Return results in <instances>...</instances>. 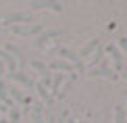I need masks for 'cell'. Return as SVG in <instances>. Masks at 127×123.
<instances>
[{
  "label": "cell",
  "instance_id": "30",
  "mask_svg": "<svg viewBox=\"0 0 127 123\" xmlns=\"http://www.w3.org/2000/svg\"><path fill=\"white\" fill-rule=\"evenodd\" d=\"M125 123H127V121H125Z\"/></svg>",
  "mask_w": 127,
  "mask_h": 123
},
{
  "label": "cell",
  "instance_id": "19",
  "mask_svg": "<svg viewBox=\"0 0 127 123\" xmlns=\"http://www.w3.org/2000/svg\"><path fill=\"white\" fill-rule=\"evenodd\" d=\"M8 115H10V119H8V123H21V113H19L17 104H15V106H10Z\"/></svg>",
  "mask_w": 127,
  "mask_h": 123
},
{
  "label": "cell",
  "instance_id": "1",
  "mask_svg": "<svg viewBox=\"0 0 127 123\" xmlns=\"http://www.w3.org/2000/svg\"><path fill=\"white\" fill-rule=\"evenodd\" d=\"M56 54L63 56V61H67L69 65H73V67H75V71H83V69H86V67H83V63L79 61V56L73 50H69V48H56Z\"/></svg>",
  "mask_w": 127,
  "mask_h": 123
},
{
  "label": "cell",
  "instance_id": "8",
  "mask_svg": "<svg viewBox=\"0 0 127 123\" xmlns=\"http://www.w3.org/2000/svg\"><path fill=\"white\" fill-rule=\"evenodd\" d=\"M48 69H54V71H67V73H75V67L69 65L67 61H63V58H54V61H50Z\"/></svg>",
  "mask_w": 127,
  "mask_h": 123
},
{
  "label": "cell",
  "instance_id": "6",
  "mask_svg": "<svg viewBox=\"0 0 127 123\" xmlns=\"http://www.w3.org/2000/svg\"><path fill=\"white\" fill-rule=\"evenodd\" d=\"M8 79H13V82H19V83H23L27 90L35 88L33 79H31V77L27 75V73H23V71H15V73H8Z\"/></svg>",
  "mask_w": 127,
  "mask_h": 123
},
{
  "label": "cell",
  "instance_id": "27",
  "mask_svg": "<svg viewBox=\"0 0 127 123\" xmlns=\"http://www.w3.org/2000/svg\"><path fill=\"white\" fill-rule=\"evenodd\" d=\"M0 123H8V121H6V119H0Z\"/></svg>",
  "mask_w": 127,
  "mask_h": 123
},
{
  "label": "cell",
  "instance_id": "18",
  "mask_svg": "<svg viewBox=\"0 0 127 123\" xmlns=\"http://www.w3.org/2000/svg\"><path fill=\"white\" fill-rule=\"evenodd\" d=\"M115 123H125V109L121 104L115 106Z\"/></svg>",
  "mask_w": 127,
  "mask_h": 123
},
{
  "label": "cell",
  "instance_id": "9",
  "mask_svg": "<svg viewBox=\"0 0 127 123\" xmlns=\"http://www.w3.org/2000/svg\"><path fill=\"white\" fill-rule=\"evenodd\" d=\"M2 50H4V52H8V54L13 56L15 61H17V67H23V65H25V58H23V52H21V50H19L17 46H13V44H6V46L2 48Z\"/></svg>",
  "mask_w": 127,
  "mask_h": 123
},
{
  "label": "cell",
  "instance_id": "7",
  "mask_svg": "<svg viewBox=\"0 0 127 123\" xmlns=\"http://www.w3.org/2000/svg\"><path fill=\"white\" fill-rule=\"evenodd\" d=\"M25 21H31V15L29 13H13V15H6L2 19L4 25H13V23H25Z\"/></svg>",
  "mask_w": 127,
  "mask_h": 123
},
{
  "label": "cell",
  "instance_id": "21",
  "mask_svg": "<svg viewBox=\"0 0 127 123\" xmlns=\"http://www.w3.org/2000/svg\"><path fill=\"white\" fill-rule=\"evenodd\" d=\"M31 67H33L35 71H40L42 75H46V73H48V67H46L44 63H40V61H31Z\"/></svg>",
  "mask_w": 127,
  "mask_h": 123
},
{
  "label": "cell",
  "instance_id": "23",
  "mask_svg": "<svg viewBox=\"0 0 127 123\" xmlns=\"http://www.w3.org/2000/svg\"><path fill=\"white\" fill-rule=\"evenodd\" d=\"M2 73H4V63L0 61V77H2Z\"/></svg>",
  "mask_w": 127,
  "mask_h": 123
},
{
  "label": "cell",
  "instance_id": "28",
  "mask_svg": "<svg viewBox=\"0 0 127 123\" xmlns=\"http://www.w3.org/2000/svg\"><path fill=\"white\" fill-rule=\"evenodd\" d=\"M123 77H125V79H127V73H123Z\"/></svg>",
  "mask_w": 127,
  "mask_h": 123
},
{
  "label": "cell",
  "instance_id": "20",
  "mask_svg": "<svg viewBox=\"0 0 127 123\" xmlns=\"http://www.w3.org/2000/svg\"><path fill=\"white\" fill-rule=\"evenodd\" d=\"M102 54H104V50H102V48H96V52L92 54V58H90V63H88V67H92V69H94V65H96L100 58H102Z\"/></svg>",
  "mask_w": 127,
  "mask_h": 123
},
{
  "label": "cell",
  "instance_id": "22",
  "mask_svg": "<svg viewBox=\"0 0 127 123\" xmlns=\"http://www.w3.org/2000/svg\"><path fill=\"white\" fill-rule=\"evenodd\" d=\"M119 46H121V48H123V50L127 52V38H121V40H119Z\"/></svg>",
  "mask_w": 127,
  "mask_h": 123
},
{
  "label": "cell",
  "instance_id": "2",
  "mask_svg": "<svg viewBox=\"0 0 127 123\" xmlns=\"http://www.w3.org/2000/svg\"><path fill=\"white\" fill-rule=\"evenodd\" d=\"M44 31V25L33 23V25H13V34L17 36H35Z\"/></svg>",
  "mask_w": 127,
  "mask_h": 123
},
{
  "label": "cell",
  "instance_id": "11",
  "mask_svg": "<svg viewBox=\"0 0 127 123\" xmlns=\"http://www.w3.org/2000/svg\"><path fill=\"white\" fill-rule=\"evenodd\" d=\"M0 61L6 65V69H8V73H15L17 71V61H15L13 56L8 54V52H4V50H0Z\"/></svg>",
  "mask_w": 127,
  "mask_h": 123
},
{
  "label": "cell",
  "instance_id": "16",
  "mask_svg": "<svg viewBox=\"0 0 127 123\" xmlns=\"http://www.w3.org/2000/svg\"><path fill=\"white\" fill-rule=\"evenodd\" d=\"M0 100H2V104H6V109L15 106V102L10 100V96H8V88H6L4 82H0Z\"/></svg>",
  "mask_w": 127,
  "mask_h": 123
},
{
  "label": "cell",
  "instance_id": "29",
  "mask_svg": "<svg viewBox=\"0 0 127 123\" xmlns=\"http://www.w3.org/2000/svg\"><path fill=\"white\" fill-rule=\"evenodd\" d=\"M125 98H127V90H125Z\"/></svg>",
  "mask_w": 127,
  "mask_h": 123
},
{
  "label": "cell",
  "instance_id": "15",
  "mask_svg": "<svg viewBox=\"0 0 127 123\" xmlns=\"http://www.w3.org/2000/svg\"><path fill=\"white\" fill-rule=\"evenodd\" d=\"M8 96H10V100H13V102H31L27 96L21 92V90H17V88H8Z\"/></svg>",
  "mask_w": 127,
  "mask_h": 123
},
{
  "label": "cell",
  "instance_id": "5",
  "mask_svg": "<svg viewBox=\"0 0 127 123\" xmlns=\"http://www.w3.org/2000/svg\"><path fill=\"white\" fill-rule=\"evenodd\" d=\"M56 36H61V29H50V31H42V34L35 38L33 42H31V46L33 48H44L46 42H48L50 38H56Z\"/></svg>",
  "mask_w": 127,
  "mask_h": 123
},
{
  "label": "cell",
  "instance_id": "14",
  "mask_svg": "<svg viewBox=\"0 0 127 123\" xmlns=\"http://www.w3.org/2000/svg\"><path fill=\"white\" fill-rule=\"evenodd\" d=\"M44 102H35L33 109H31V119H33V123H44Z\"/></svg>",
  "mask_w": 127,
  "mask_h": 123
},
{
  "label": "cell",
  "instance_id": "10",
  "mask_svg": "<svg viewBox=\"0 0 127 123\" xmlns=\"http://www.w3.org/2000/svg\"><path fill=\"white\" fill-rule=\"evenodd\" d=\"M63 79H65V73H56V77L52 79V83H50V98H52V100H54V98H59Z\"/></svg>",
  "mask_w": 127,
  "mask_h": 123
},
{
  "label": "cell",
  "instance_id": "13",
  "mask_svg": "<svg viewBox=\"0 0 127 123\" xmlns=\"http://www.w3.org/2000/svg\"><path fill=\"white\" fill-rule=\"evenodd\" d=\"M106 52L108 54H113V61H115V67H117V71H121V67H123V56H121V52H119V48L117 46H106Z\"/></svg>",
  "mask_w": 127,
  "mask_h": 123
},
{
  "label": "cell",
  "instance_id": "25",
  "mask_svg": "<svg viewBox=\"0 0 127 123\" xmlns=\"http://www.w3.org/2000/svg\"><path fill=\"white\" fill-rule=\"evenodd\" d=\"M46 123H56V121H54V117H48V121H46Z\"/></svg>",
  "mask_w": 127,
  "mask_h": 123
},
{
  "label": "cell",
  "instance_id": "26",
  "mask_svg": "<svg viewBox=\"0 0 127 123\" xmlns=\"http://www.w3.org/2000/svg\"><path fill=\"white\" fill-rule=\"evenodd\" d=\"M65 123H75V121H73V119H67V121H65Z\"/></svg>",
  "mask_w": 127,
  "mask_h": 123
},
{
  "label": "cell",
  "instance_id": "3",
  "mask_svg": "<svg viewBox=\"0 0 127 123\" xmlns=\"http://www.w3.org/2000/svg\"><path fill=\"white\" fill-rule=\"evenodd\" d=\"M90 77H106V79H117V71H113V69H108V65L104 63L102 67H94L90 69Z\"/></svg>",
  "mask_w": 127,
  "mask_h": 123
},
{
  "label": "cell",
  "instance_id": "12",
  "mask_svg": "<svg viewBox=\"0 0 127 123\" xmlns=\"http://www.w3.org/2000/svg\"><path fill=\"white\" fill-rule=\"evenodd\" d=\"M96 48H98V38H94V40H90L88 44L83 46L81 50H79V54H77V56H79V61H81V58H86V56H90V54H92L94 50H96Z\"/></svg>",
  "mask_w": 127,
  "mask_h": 123
},
{
  "label": "cell",
  "instance_id": "4",
  "mask_svg": "<svg viewBox=\"0 0 127 123\" xmlns=\"http://www.w3.org/2000/svg\"><path fill=\"white\" fill-rule=\"evenodd\" d=\"M29 6L33 10H54V13H61L63 4L61 2H48V0H40V2H29Z\"/></svg>",
  "mask_w": 127,
  "mask_h": 123
},
{
  "label": "cell",
  "instance_id": "24",
  "mask_svg": "<svg viewBox=\"0 0 127 123\" xmlns=\"http://www.w3.org/2000/svg\"><path fill=\"white\" fill-rule=\"evenodd\" d=\"M59 123H65V115H61V117H59Z\"/></svg>",
  "mask_w": 127,
  "mask_h": 123
},
{
  "label": "cell",
  "instance_id": "17",
  "mask_svg": "<svg viewBox=\"0 0 127 123\" xmlns=\"http://www.w3.org/2000/svg\"><path fill=\"white\" fill-rule=\"evenodd\" d=\"M35 90H38V94H40L42 102H46V104H50V102H52V98H50V92H48V88H46V85H42V83L38 82V83H35Z\"/></svg>",
  "mask_w": 127,
  "mask_h": 123
}]
</instances>
